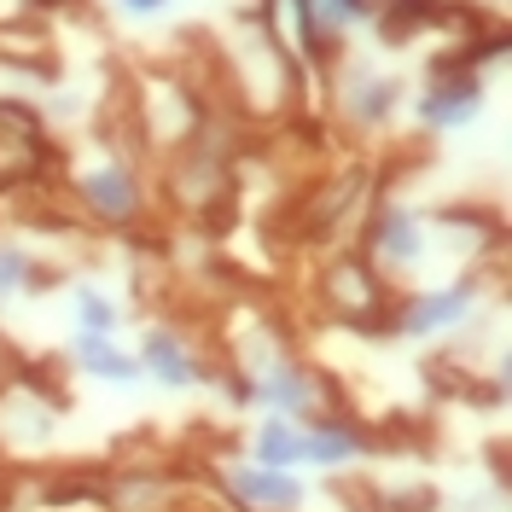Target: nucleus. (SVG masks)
<instances>
[{"instance_id":"11","label":"nucleus","mask_w":512,"mask_h":512,"mask_svg":"<svg viewBox=\"0 0 512 512\" xmlns=\"http://www.w3.org/2000/svg\"><path fill=\"white\" fill-rule=\"evenodd\" d=\"M303 431H309V472H350L361 460H373V448H379L361 419L338 414V408L303 419Z\"/></svg>"},{"instance_id":"4","label":"nucleus","mask_w":512,"mask_h":512,"mask_svg":"<svg viewBox=\"0 0 512 512\" xmlns=\"http://www.w3.org/2000/svg\"><path fill=\"white\" fill-rule=\"evenodd\" d=\"M70 198L105 233H134V227L146 222V210H152V192H146L140 169L123 152H99V158L76 163L70 169Z\"/></svg>"},{"instance_id":"17","label":"nucleus","mask_w":512,"mask_h":512,"mask_svg":"<svg viewBox=\"0 0 512 512\" xmlns=\"http://www.w3.org/2000/svg\"><path fill=\"white\" fill-rule=\"evenodd\" d=\"M0 489H6V472H0Z\"/></svg>"},{"instance_id":"14","label":"nucleus","mask_w":512,"mask_h":512,"mask_svg":"<svg viewBox=\"0 0 512 512\" xmlns=\"http://www.w3.org/2000/svg\"><path fill=\"white\" fill-rule=\"evenodd\" d=\"M47 262L24 245V239H0V303H18V297H35L47 291Z\"/></svg>"},{"instance_id":"1","label":"nucleus","mask_w":512,"mask_h":512,"mask_svg":"<svg viewBox=\"0 0 512 512\" xmlns=\"http://www.w3.org/2000/svg\"><path fill=\"white\" fill-rule=\"evenodd\" d=\"M483 297H489V280H483V268H460L454 280H414V286L390 291V303H384V332L390 338H402V344H431V338H448V332H460L466 320L483 309Z\"/></svg>"},{"instance_id":"13","label":"nucleus","mask_w":512,"mask_h":512,"mask_svg":"<svg viewBox=\"0 0 512 512\" xmlns=\"http://www.w3.org/2000/svg\"><path fill=\"white\" fill-rule=\"evenodd\" d=\"M245 460L274 466V472H309V431H303V419L262 414L251 431V454Z\"/></svg>"},{"instance_id":"6","label":"nucleus","mask_w":512,"mask_h":512,"mask_svg":"<svg viewBox=\"0 0 512 512\" xmlns=\"http://www.w3.org/2000/svg\"><path fill=\"white\" fill-rule=\"evenodd\" d=\"M245 379H251V396L262 414H280V419H315L326 414V390H320V373L303 367L286 344H268L256 355H239L233 361Z\"/></svg>"},{"instance_id":"16","label":"nucleus","mask_w":512,"mask_h":512,"mask_svg":"<svg viewBox=\"0 0 512 512\" xmlns=\"http://www.w3.org/2000/svg\"><path fill=\"white\" fill-rule=\"evenodd\" d=\"M128 18H169L175 12V0H117Z\"/></svg>"},{"instance_id":"3","label":"nucleus","mask_w":512,"mask_h":512,"mask_svg":"<svg viewBox=\"0 0 512 512\" xmlns=\"http://www.w3.org/2000/svg\"><path fill=\"white\" fill-rule=\"evenodd\" d=\"M332 70V111L350 134H384L396 128V117L408 111V76L402 70H384L367 53H338L326 64Z\"/></svg>"},{"instance_id":"9","label":"nucleus","mask_w":512,"mask_h":512,"mask_svg":"<svg viewBox=\"0 0 512 512\" xmlns=\"http://www.w3.org/2000/svg\"><path fill=\"white\" fill-rule=\"evenodd\" d=\"M140 379H152L158 390H192V384H210L204 379V361H198V344H192L187 332H175L169 320H146V332H140Z\"/></svg>"},{"instance_id":"7","label":"nucleus","mask_w":512,"mask_h":512,"mask_svg":"<svg viewBox=\"0 0 512 512\" xmlns=\"http://www.w3.org/2000/svg\"><path fill=\"white\" fill-rule=\"evenodd\" d=\"M216 489L233 512H303L309 507V483L303 472H274L256 460H227L216 466Z\"/></svg>"},{"instance_id":"5","label":"nucleus","mask_w":512,"mask_h":512,"mask_svg":"<svg viewBox=\"0 0 512 512\" xmlns=\"http://www.w3.org/2000/svg\"><path fill=\"white\" fill-rule=\"evenodd\" d=\"M489 111V82L478 59H443L419 88H408V117L425 134H466Z\"/></svg>"},{"instance_id":"12","label":"nucleus","mask_w":512,"mask_h":512,"mask_svg":"<svg viewBox=\"0 0 512 512\" xmlns=\"http://www.w3.org/2000/svg\"><path fill=\"white\" fill-rule=\"evenodd\" d=\"M64 355H70V367H76L82 379H94V384H111V390L146 384L140 379V355H134V344H123L117 332H70Z\"/></svg>"},{"instance_id":"8","label":"nucleus","mask_w":512,"mask_h":512,"mask_svg":"<svg viewBox=\"0 0 512 512\" xmlns=\"http://www.w3.org/2000/svg\"><path fill=\"white\" fill-rule=\"evenodd\" d=\"M390 291H396V286H384L379 274L367 268V256H361V251L338 256V262L326 268V309L344 320V326H379Z\"/></svg>"},{"instance_id":"15","label":"nucleus","mask_w":512,"mask_h":512,"mask_svg":"<svg viewBox=\"0 0 512 512\" xmlns=\"http://www.w3.org/2000/svg\"><path fill=\"white\" fill-rule=\"evenodd\" d=\"M70 315H76V332H123V303L94 280L70 286Z\"/></svg>"},{"instance_id":"2","label":"nucleus","mask_w":512,"mask_h":512,"mask_svg":"<svg viewBox=\"0 0 512 512\" xmlns=\"http://www.w3.org/2000/svg\"><path fill=\"white\" fill-rule=\"evenodd\" d=\"M361 256H367V268L379 274L384 286H414V274L425 268V256H431V233L437 222L408 204V198H396V192H373L367 198V210H361Z\"/></svg>"},{"instance_id":"10","label":"nucleus","mask_w":512,"mask_h":512,"mask_svg":"<svg viewBox=\"0 0 512 512\" xmlns=\"http://www.w3.org/2000/svg\"><path fill=\"white\" fill-rule=\"evenodd\" d=\"M303 6V24L315 41V64H332L338 53H350L355 35L379 30V0H297Z\"/></svg>"}]
</instances>
